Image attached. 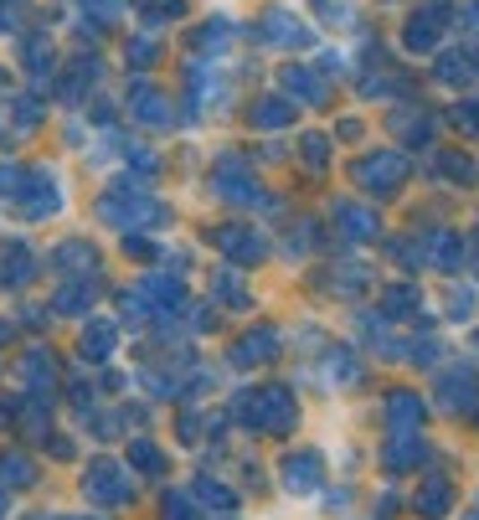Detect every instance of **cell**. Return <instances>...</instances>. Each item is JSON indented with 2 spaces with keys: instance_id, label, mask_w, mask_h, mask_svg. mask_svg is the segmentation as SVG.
Segmentation results:
<instances>
[{
  "instance_id": "7a4b0ae2",
  "label": "cell",
  "mask_w": 479,
  "mask_h": 520,
  "mask_svg": "<svg viewBox=\"0 0 479 520\" xmlns=\"http://www.w3.org/2000/svg\"><path fill=\"white\" fill-rule=\"evenodd\" d=\"M392 417H397V422H413V417H417V402H413L407 392H397V402H392Z\"/></svg>"
},
{
  "instance_id": "6da1fadb",
  "label": "cell",
  "mask_w": 479,
  "mask_h": 520,
  "mask_svg": "<svg viewBox=\"0 0 479 520\" xmlns=\"http://www.w3.org/2000/svg\"><path fill=\"white\" fill-rule=\"evenodd\" d=\"M289 484H294V490H310V484H314V458H294V464H289Z\"/></svg>"
},
{
  "instance_id": "3957f363",
  "label": "cell",
  "mask_w": 479,
  "mask_h": 520,
  "mask_svg": "<svg viewBox=\"0 0 479 520\" xmlns=\"http://www.w3.org/2000/svg\"><path fill=\"white\" fill-rule=\"evenodd\" d=\"M443 499H449V490H443V484H433V490H428V495L417 499V505H423L428 516H438V510H443Z\"/></svg>"
}]
</instances>
